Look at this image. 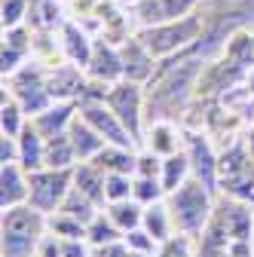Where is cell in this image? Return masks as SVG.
Returning <instances> with one entry per match:
<instances>
[{
    "instance_id": "12",
    "label": "cell",
    "mask_w": 254,
    "mask_h": 257,
    "mask_svg": "<svg viewBox=\"0 0 254 257\" xmlns=\"http://www.w3.org/2000/svg\"><path fill=\"white\" fill-rule=\"evenodd\" d=\"M31 196V172L22 163H4L0 169V208L25 205Z\"/></svg>"
},
{
    "instance_id": "24",
    "label": "cell",
    "mask_w": 254,
    "mask_h": 257,
    "mask_svg": "<svg viewBox=\"0 0 254 257\" xmlns=\"http://www.w3.org/2000/svg\"><path fill=\"white\" fill-rule=\"evenodd\" d=\"M227 64H233V68H254V34L251 31H236V34H230L227 40Z\"/></svg>"
},
{
    "instance_id": "2",
    "label": "cell",
    "mask_w": 254,
    "mask_h": 257,
    "mask_svg": "<svg viewBox=\"0 0 254 257\" xmlns=\"http://www.w3.org/2000/svg\"><path fill=\"white\" fill-rule=\"evenodd\" d=\"M205 34V19L202 13H190L181 16L175 22H163V25H147L138 31L141 43L156 55V58H172L178 52H187L190 46H196Z\"/></svg>"
},
{
    "instance_id": "10",
    "label": "cell",
    "mask_w": 254,
    "mask_h": 257,
    "mask_svg": "<svg viewBox=\"0 0 254 257\" xmlns=\"http://www.w3.org/2000/svg\"><path fill=\"white\" fill-rule=\"evenodd\" d=\"M122 55V74L125 80H135V83H150L156 77V55L141 43V37H125V43L119 46Z\"/></svg>"
},
{
    "instance_id": "18",
    "label": "cell",
    "mask_w": 254,
    "mask_h": 257,
    "mask_svg": "<svg viewBox=\"0 0 254 257\" xmlns=\"http://www.w3.org/2000/svg\"><path fill=\"white\" fill-rule=\"evenodd\" d=\"M68 135H71V141H74V147H77V156H80V163H89V159H95L104 147H107V141L95 132V128L77 113V119L71 122V128H68Z\"/></svg>"
},
{
    "instance_id": "32",
    "label": "cell",
    "mask_w": 254,
    "mask_h": 257,
    "mask_svg": "<svg viewBox=\"0 0 254 257\" xmlns=\"http://www.w3.org/2000/svg\"><path fill=\"white\" fill-rule=\"evenodd\" d=\"M132 190H135V175H107L104 178V196H107V202L132 199Z\"/></svg>"
},
{
    "instance_id": "27",
    "label": "cell",
    "mask_w": 254,
    "mask_h": 257,
    "mask_svg": "<svg viewBox=\"0 0 254 257\" xmlns=\"http://www.w3.org/2000/svg\"><path fill=\"white\" fill-rule=\"evenodd\" d=\"M28 113H25V107L13 98V95H7L4 92V104H0V128H4V135H13V138H19L22 135V128L28 125V119H25Z\"/></svg>"
},
{
    "instance_id": "30",
    "label": "cell",
    "mask_w": 254,
    "mask_h": 257,
    "mask_svg": "<svg viewBox=\"0 0 254 257\" xmlns=\"http://www.w3.org/2000/svg\"><path fill=\"white\" fill-rule=\"evenodd\" d=\"M132 199H138L144 208L166 199V190H163V181L160 178H144V175H135V190H132Z\"/></svg>"
},
{
    "instance_id": "3",
    "label": "cell",
    "mask_w": 254,
    "mask_h": 257,
    "mask_svg": "<svg viewBox=\"0 0 254 257\" xmlns=\"http://www.w3.org/2000/svg\"><path fill=\"white\" fill-rule=\"evenodd\" d=\"M104 104L122 119V125L129 128V135L141 144V141H144V107H147L144 83L119 80V83L107 86V92H104Z\"/></svg>"
},
{
    "instance_id": "36",
    "label": "cell",
    "mask_w": 254,
    "mask_h": 257,
    "mask_svg": "<svg viewBox=\"0 0 254 257\" xmlns=\"http://www.w3.org/2000/svg\"><path fill=\"white\" fill-rule=\"evenodd\" d=\"M34 257H65V248H61V236H55V233L46 230V236L40 239Z\"/></svg>"
},
{
    "instance_id": "7",
    "label": "cell",
    "mask_w": 254,
    "mask_h": 257,
    "mask_svg": "<svg viewBox=\"0 0 254 257\" xmlns=\"http://www.w3.org/2000/svg\"><path fill=\"white\" fill-rule=\"evenodd\" d=\"M80 116L98 132L107 144H119V147H135L138 141L129 135V128L122 125V119L104 104V98H89V101H80Z\"/></svg>"
},
{
    "instance_id": "34",
    "label": "cell",
    "mask_w": 254,
    "mask_h": 257,
    "mask_svg": "<svg viewBox=\"0 0 254 257\" xmlns=\"http://www.w3.org/2000/svg\"><path fill=\"white\" fill-rule=\"evenodd\" d=\"M28 16V0H4L0 4V22H4V31L7 28H19Z\"/></svg>"
},
{
    "instance_id": "35",
    "label": "cell",
    "mask_w": 254,
    "mask_h": 257,
    "mask_svg": "<svg viewBox=\"0 0 254 257\" xmlns=\"http://www.w3.org/2000/svg\"><path fill=\"white\" fill-rule=\"evenodd\" d=\"M160 172H163V156H160V153H153V150L138 153L135 175H144V178H160Z\"/></svg>"
},
{
    "instance_id": "11",
    "label": "cell",
    "mask_w": 254,
    "mask_h": 257,
    "mask_svg": "<svg viewBox=\"0 0 254 257\" xmlns=\"http://www.w3.org/2000/svg\"><path fill=\"white\" fill-rule=\"evenodd\" d=\"M202 0H138L135 4V16L141 22V28L147 25H163V22H175L181 16H190L199 10Z\"/></svg>"
},
{
    "instance_id": "13",
    "label": "cell",
    "mask_w": 254,
    "mask_h": 257,
    "mask_svg": "<svg viewBox=\"0 0 254 257\" xmlns=\"http://www.w3.org/2000/svg\"><path fill=\"white\" fill-rule=\"evenodd\" d=\"M77 113H80V101H52L46 110L31 116V122H34V128L43 138H55L61 132H68L71 122L77 119Z\"/></svg>"
},
{
    "instance_id": "25",
    "label": "cell",
    "mask_w": 254,
    "mask_h": 257,
    "mask_svg": "<svg viewBox=\"0 0 254 257\" xmlns=\"http://www.w3.org/2000/svg\"><path fill=\"white\" fill-rule=\"evenodd\" d=\"M46 236V233H43ZM43 236L34 233H22V230H4V239H0V248H4V257H34L37 245Z\"/></svg>"
},
{
    "instance_id": "1",
    "label": "cell",
    "mask_w": 254,
    "mask_h": 257,
    "mask_svg": "<svg viewBox=\"0 0 254 257\" xmlns=\"http://www.w3.org/2000/svg\"><path fill=\"white\" fill-rule=\"evenodd\" d=\"M166 205L172 211V220H175V230L178 233H187V236H199L208 220L214 214V190H208L199 178H190L184 181L178 190H172L166 196Z\"/></svg>"
},
{
    "instance_id": "5",
    "label": "cell",
    "mask_w": 254,
    "mask_h": 257,
    "mask_svg": "<svg viewBox=\"0 0 254 257\" xmlns=\"http://www.w3.org/2000/svg\"><path fill=\"white\" fill-rule=\"evenodd\" d=\"M74 187V169H37L31 172V196L28 202L43 214H52L61 208L65 196Z\"/></svg>"
},
{
    "instance_id": "20",
    "label": "cell",
    "mask_w": 254,
    "mask_h": 257,
    "mask_svg": "<svg viewBox=\"0 0 254 257\" xmlns=\"http://www.w3.org/2000/svg\"><path fill=\"white\" fill-rule=\"evenodd\" d=\"M193 178V166H190V156L187 150H178L172 156H163V172H160V181H163V190H166V196L172 190H178L184 181Z\"/></svg>"
},
{
    "instance_id": "17",
    "label": "cell",
    "mask_w": 254,
    "mask_h": 257,
    "mask_svg": "<svg viewBox=\"0 0 254 257\" xmlns=\"http://www.w3.org/2000/svg\"><path fill=\"white\" fill-rule=\"evenodd\" d=\"M95 163L104 175H135V166H138V153L132 147H119V144H107L95 159Z\"/></svg>"
},
{
    "instance_id": "37",
    "label": "cell",
    "mask_w": 254,
    "mask_h": 257,
    "mask_svg": "<svg viewBox=\"0 0 254 257\" xmlns=\"http://www.w3.org/2000/svg\"><path fill=\"white\" fill-rule=\"evenodd\" d=\"M92 257H132V251L122 239H116L107 245H92Z\"/></svg>"
},
{
    "instance_id": "22",
    "label": "cell",
    "mask_w": 254,
    "mask_h": 257,
    "mask_svg": "<svg viewBox=\"0 0 254 257\" xmlns=\"http://www.w3.org/2000/svg\"><path fill=\"white\" fill-rule=\"evenodd\" d=\"M77 163H80V156H77V147L68 132L46 138V166L49 169H74Z\"/></svg>"
},
{
    "instance_id": "16",
    "label": "cell",
    "mask_w": 254,
    "mask_h": 257,
    "mask_svg": "<svg viewBox=\"0 0 254 257\" xmlns=\"http://www.w3.org/2000/svg\"><path fill=\"white\" fill-rule=\"evenodd\" d=\"M19 163L28 172L46 169V138L34 128V122H28L19 135Z\"/></svg>"
},
{
    "instance_id": "4",
    "label": "cell",
    "mask_w": 254,
    "mask_h": 257,
    "mask_svg": "<svg viewBox=\"0 0 254 257\" xmlns=\"http://www.w3.org/2000/svg\"><path fill=\"white\" fill-rule=\"evenodd\" d=\"M220 190L230 199L254 202V159L245 144L220 153Z\"/></svg>"
},
{
    "instance_id": "31",
    "label": "cell",
    "mask_w": 254,
    "mask_h": 257,
    "mask_svg": "<svg viewBox=\"0 0 254 257\" xmlns=\"http://www.w3.org/2000/svg\"><path fill=\"white\" fill-rule=\"evenodd\" d=\"M153 257H196V251H193V236H187V233L169 236L166 242H160V248H156Z\"/></svg>"
},
{
    "instance_id": "33",
    "label": "cell",
    "mask_w": 254,
    "mask_h": 257,
    "mask_svg": "<svg viewBox=\"0 0 254 257\" xmlns=\"http://www.w3.org/2000/svg\"><path fill=\"white\" fill-rule=\"evenodd\" d=\"M122 242L129 245V251H132V254H147V257H153V254H156V248H160V242H156L144 227L129 230V233L122 236Z\"/></svg>"
},
{
    "instance_id": "14",
    "label": "cell",
    "mask_w": 254,
    "mask_h": 257,
    "mask_svg": "<svg viewBox=\"0 0 254 257\" xmlns=\"http://www.w3.org/2000/svg\"><path fill=\"white\" fill-rule=\"evenodd\" d=\"M61 49H65V58H68L71 64H80V68L86 71V64H89V58H92L95 43L89 40V34H86L80 25L65 22V25H61Z\"/></svg>"
},
{
    "instance_id": "9",
    "label": "cell",
    "mask_w": 254,
    "mask_h": 257,
    "mask_svg": "<svg viewBox=\"0 0 254 257\" xmlns=\"http://www.w3.org/2000/svg\"><path fill=\"white\" fill-rule=\"evenodd\" d=\"M86 77L92 83H101V86H113L119 80H125L122 74V55H119V46L107 43V40H98L92 49V58L86 64Z\"/></svg>"
},
{
    "instance_id": "23",
    "label": "cell",
    "mask_w": 254,
    "mask_h": 257,
    "mask_svg": "<svg viewBox=\"0 0 254 257\" xmlns=\"http://www.w3.org/2000/svg\"><path fill=\"white\" fill-rule=\"evenodd\" d=\"M104 211L110 214V220L119 227V233L125 236L129 230L141 227V220H144V205L138 199H119V202H107Z\"/></svg>"
},
{
    "instance_id": "29",
    "label": "cell",
    "mask_w": 254,
    "mask_h": 257,
    "mask_svg": "<svg viewBox=\"0 0 254 257\" xmlns=\"http://www.w3.org/2000/svg\"><path fill=\"white\" fill-rule=\"evenodd\" d=\"M46 230L61 236V239H83L86 236V223L71 217V214H65V211H52L46 217Z\"/></svg>"
},
{
    "instance_id": "39",
    "label": "cell",
    "mask_w": 254,
    "mask_h": 257,
    "mask_svg": "<svg viewBox=\"0 0 254 257\" xmlns=\"http://www.w3.org/2000/svg\"><path fill=\"white\" fill-rule=\"evenodd\" d=\"M224 257H254V248H251V242H239V239H233L230 248L224 251Z\"/></svg>"
},
{
    "instance_id": "38",
    "label": "cell",
    "mask_w": 254,
    "mask_h": 257,
    "mask_svg": "<svg viewBox=\"0 0 254 257\" xmlns=\"http://www.w3.org/2000/svg\"><path fill=\"white\" fill-rule=\"evenodd\" d=\"M0 163H19V138L13 135L0 138Z\"/></svg>"
},
{
    "instance_id": "21",
    "label": "cell",
    "mask_w": 254,
    "mask_h": 257,
    "mask_svg": "<svg viewBox=\"0 0 254 257\" xmlns=\"http://www.w3.org/2000/svg\"><path fill=\"white\" fill-rule=\"evenodd\" d=\"M141 227H144L156 242H166L169 236L178 233V230H175V220H172V211H169V205H166V199H160V202H153V205L144 208Z\"/></svg>"
},
{
    "instance_id": "26",
    "label": "cell",
    "mask_w": 254,
    "mask_h": 257,
    "mask_svg": "<svg viewBox=\"0 0 254 257\" xmlns=\"http://www.w3.org/2000/svg\"><path fill=\"white\" fill-rule=\"evenodd\" d=\"M86 239L92 242V245H107V242H116V239H122V233H119V227L110 220V214L101 208L98 214H95L89 223H86Z\"/></svg>"
},
{
    "instance_id": "40",
    "label": "cell",
    "mask_w": 254,
    "mask_h": 257,
    "mask_svg": "<svg viewBox=\"0 0 254 257\" xmlns=\"http://www.w3.org/2000/svg\"><path fill=\"white\" fill-rule=\"evenodd\" d=\"M245 147H248V153H251V159H254V132H248V138H245Z\"/></svg>"
},
{
    "instance_id": "19",
    "label": "cell",
    "mask_w": 254,
    "mask_h": 257,
    "mask_svg": "<svg viewBox=\"0 0 254 257\" xmlns=\"http://www.w3.org/2000/svg\"><path fill=\"white\" fill-rule=\"evenodd\" d=\"M104 172L95 166V163H77L74 166V187L80 193H86V196L95 202V205H107V196H104Z\"/></svg>"
},
{
    "instance_id": "15",
    "label": "cell",
    "mask_w": 254,
    "mask_h": 257,
    "mask_svg": "<svg viewBox=\"0 0 254 257\" xmlns=\"http://www.w3.org/2000/svg\"><path fill=\"white\" fill-rule=\"evenodd\" d=\"M184 141H187V138H181V132H178L169 119H153V125L144 132L147 150L160 153V156H172V153L184 150Z\"/></svg>"
},
{
    "instance_id": "6",
    "label": "cell",
    "mask_w": 254,
    "mask_h": 257,
    "mask_svg": "<svg viewBox=\"0 0 254 257\" xmlns=\"http://www.w3.org/2000/svg\"><path fill=\"white\" fill-rule=\"evenodd\" d=\"M10 95L25 107L28 116H37L40 110H46L55 101L52 92H49V86H46V74L37 71V68H22V71H16L10 77Z\"/></svg>"
},
{
    "instance_id": "28",
    "label": "cell",
    "mask_w": 254,
    "mask_h": 257,
    "mask_svg": "<svg viewBox=\"0 0 254 257\" xmlns=\"http://www.w3.org/2000/svg\"><path fill=\"white\" fill-rule=\"evenodd\" d=\"M58 211H65V214H71V217H77V220H83V223H89L95 214L101 211V205H95L86 193H80L77 187H71V193L65 196V202H61V208Z\"/></svg>"
},
{
    "instance_id": "8",
    "label": "cell",
    "mask_w": 254,
    "mask_h": 257,
    "mask_svg": "<svg viewBox=\"0 0 254 257\" xmlns=\"http://www.w3.org/2000/svg\"><path fill=\"white\" fill-rule=\"evenodd\" d=\"M184 150L190 156V166H193V178H199L208 190L220 187V156L211 150L208 138L199 132H190L184 141Z\"/></svg>"
}]
</instances>
